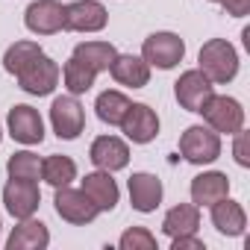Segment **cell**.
Wrapping results in <instances>:
<instances>
[{"instance_id":"cell-1","label":"cell","mask_w":250,"mask_h":250,"mask_svg":"<svg viewBox=\"0 0 250 250\" xmlns=\"http://www.w3.org/2000/svg\"><path fill=\"white\" fill-rule=\"evenodd\" d=\"M238 50L227 39H209L203 42L197 53V68L209 77L212 85H227L238 77Z\"/></svg>"},{"instance_id":"cell-2","label":"cell","mask_w":250,"mask_h":250,"mask_svg":"<svg viewBox=\"0 0 250 250\" xmlns=\"http://www.w3.org/2000/svg\"><path fill=\"white\" fill-rule=\"evenodd\" d=\"M180 156L197 168L212 165L221 156V136L212 127H206V124H191L180 136Z\"/></svg>"},{"instance_id":"cell-3","label":"cell","mask_w":250,"mask_h":250,"mask_svg":"<svg viewBox=\"0 0 250 250\" xmlns=\"http://www.w3.org/2000/svg\"><path fill=\"white\" fill-rule=\"evenodd\" d=\"M142 59H145L150 68L171 71V68H177V65L186 59V42H183L177 33H171V30L150 33V36L142 42Z\"/></svg>"},{"instance_id":"cell-4","label":"cell","mask_w":250,"mask_h":250,"mask_svg":"<svg viewBox=\"0 0 250 250\" xmlns=\"http://www.w3.org/2000/svg\"><path fill=\"white\" fill-rule=\"evenodd\" d=\"M200 115L203 124L212 127L218 136H232L244 127V106L229 94H212L209 103L200 109Z\"/></svg>"},{"instance_id":"cell-5","label":"cell","mask_w":250,"mask_h":250,"mask_svg":"<svg viewBox=\"0 0 250 250\" xmlns=\"http://www.w3.org/2000/svg\"><path fill=\"white\" fill-rule=\"evenodd\" d=\"M59 77H62V68H59V62H53L47 53L36 56L21 74H15L18 88L27 91V94H33V97H47V94H53L56 85H59Z\"/></svg>"},{"instance_id":"cell-6","label":"cell","mask_w":250,"mask_h":250,"mask_svg":"<svg viewBox=\"0 0 250 250\" xmlns=\"http://www.w3.org/2000/svg\"><path fill=\"white\" fill-rule=\"evenodd\" d=\"M50 127L62 142L80 139V133L85 130V109L74 94L53 97V103H50Z\"/></svg>"},{"instance_id":"cell-7","label":"cell","mask_w":250,"mask_h":250,"mask_svg":"<svg viewBox=\"0 0 250 250\" xmlns=\"http://www.w3.org/2000/svg\"><path fill=\"white\" fill-rule=\"evenodd\" d=\"M6 133L12 142L33 147L44 142V121L39 115V109H33L30 103H15L6 115Z\"/></svg>"},{"instance_id":"cell-8","label":"cell","mask_w":250,"mask_h":250,"mask_svg":"<svg viewBox=\"0 0 250 250\" xmlns=\"http://www.w3.org/2000/svg\"><path fill=\"white\" fill-rule=\"evenodd\" d=\"M215 94V85L209 83V77L200 68H188L180 74V80L174 83V97L186 112L200 115V109L209 103V97Z\"/></svg>"},{"instance_id":"cell-9","label":"cell","mask_w":250,"mask_h":250,"mask_svg":"<svg viewBox=\"0 0 250 250\" xmlns=\"http://www.w3.org/2000/svg\"><path fill=\"white\" fill-rule=\"evenodd\" d=\"M53 206H56V215H59L62 221L74 224V227H85V224H91V221L100 215V209L88 200V194H85L83 188H74V186L56 188Z\"/></svg>"},{"instance_id":"cell-10","label":"cell","mask_w":250,"mask_h":250,"mask_svg":"<svg viewBox=\"0 0 250 250\" xmlns=\"http://www.w3.org/2000/svg\"><path fill=\"white\" fill-rule=\"evenodd\" d=\"M124 139L133 145H150L159 136V115L156 109H150L147 103H130L124 121L118 124Z\"/></svg>"},{"instance_id":"cell-11","label":"cell","mask_w":250,"mask_h":250,"mask_svg":"<svg viewBox=\"0 0 250 250\" xmlns=\"http://www.w3.org/2000/svg\"><path fill=\"white\" fill-rule=\"evenodd\" d=\"M3 206H6V212L15 221L33 218L39 212V206H42V188H39V183H33V180H12L9 177L6 186H3Z\"/></svg>"},{"instance_id":"cell-12","label":"cell","mask_w":250,"mask_h":250,"mask_svg":"<svg viewBox=\"0 0 250 250\" xmlns=\"http://www.w3.org/2000/svg\"><path fill=\"white\" fill-rule=\"evenodd\" d=\"M109 24V12L100 0H74L65 6V30L68 33H100Z\"/></svg>"},{"instance_id":"cell-13","label":"cell","mask_w":250,"mask_h":250,"mask_svg":"<svg viewBox=\"0 0 250 250\" xmlns=\"http://www.w3.org/2000/svg\"><path fill=\"white\" fill-rule=\"evenodd\" d=\"M24 27L33 36H56L65 30V6L59 0H33L24 12Z\"/></svg>"},{"instance_id":"cell-14","label":"cell","mask_w":250,"mask_h":250,"mask_svg":"<svg viewBox=\"0 0 250 250\" xmlns=\"http://www.w3.org/2000/svg\"><path fill=\"white\" fill-rule=\"evenodd\" d=\"M88 159L100 171H109V174L124 171L130 165V145L121 136H97L88 147Z\"/></svg>"},{"instance_id":"cell-15","label":"cell","mask_w":250,"mask_h":250,"mask_svg":"<svg viewBox=\"0 0 250 250\" xmlns=\"http://www.w3.org/2000/svg\"><path fill=\"white\" fill-rule=\"evenodd\" d=\"M127 191H130V203L136 212L142 215H150L162 206V197H165V186L156 174H147V171H136L130 180H127Z\"/></svg>"},{"instance_id":"cell-16","label":"cell","mask_w":250,"mask_h":250,"mask_svg":"<svg viewBox=\"0 0 250 250\" xmlns=\"http://www.w3.org/2000/svg\"><path fill=\"white\" fill-rule=\"evenodd\" d=\"M209 218H212V227H215L221 235H227V238H238V235H244V229H247V212H244V206H241L238 200H232L229 194L221 197V200H215V203L209 206Z\"/></svg>"},{"instance_id":"cell-17","label":"cell","mask_w":250,"mask_h":250,"mask_svg":"<svg viewBox=\"0 0 250 250\" xmlns=\"http://www.w3.org/2000/svg\"><path fill=\"white\" fill-rule=\"evenodd\" d=\"M80 188L88 194V200L100 209V215L103 212H112L115 206H118V200H121V188H118V183H115V177L109 174V171H91V174H85L83 180H80Z\"/></svg>"},{"instance_id":"cell-18","label":"cell","mask_w":250,"mask_h":250,"mask_svg":"<svg viewBox=\"0 0 250 250\" xmlns=\"http://www.w3.org/2000/svg\"><path fill=\"white\" fill-rule=\"evenodd\" d=\"M47 244H50V229L36 215L33 218H21L12 227L9 238H6V247L9 250H44Z\"/></svg>"},{"instance_id":"cell-19","label":"cell","mask_w":250,"mask_h":250,"mask_svg":"<svg viewBox=\"0 0 250 250\" xmlns=\"http://www.w3.org/2000/svg\"><path fill=\"white\" fill-rule=\"evenodd\" d=\"M109 74L124 88H145L150 83V65L142 56H133V53H118Z\"/></svg>"},{"instance_id":"cell-20","label":"cell","mask_w":250,"mask_h":250,"mask_svg":"<svg viewBox=\"0 0 250 250\" xmlns=\"http://www.w3.org/2000/svg\"><path fill=\"white\" fill-rule=\"evenodd\" d=\"M188 194H191V203L194 206H212L215 200L227 197L229 194V177L224 171H203L191 180L188 186Z\"/></svg>"},{"instance_id":"cell-21","label":"cell","mask_w":250,"mask_h":250,"mask_svg":"<svg viewBox=\"0 0 250 250\" xmlns=\"http://www.w3.org/2000/svg\"><path fill=\"white\" fill-rule=\"evenodd\" d=\"M71 56H77L80 62H85L91 71L103 74V71H109V68H112V62H115V56H118V47H115L112 42L88 39V42H80V44L74 47V53H71Z\"/></svg>"},{"instance_id":"cell-22","label":"cell","mask_w":250,"mask_h":250,"mask_svg":"<svg viewBox=\"0 0 250 250\" xmlns=\"http://www.w3.org/2000/svg\"><path fill=\"white\" fill-rule=\"evenodd\" d=\"M197 227H200V206H194V203H177L162 218V232L168 238L186 235V232H197Z\"/></svg>"},{"instance_id":"cell-23","label":"cell","mask_w":250,"mask_h":250,"mask_svg":"<svg viewBox=\"0 0 250 250\" xmlns=\"http://www.w3.org/2000/svg\"><path fill=\"white\" fill-rule=\"evenodd\" d=\"M130 103H133V100L124 94V91L106 88V91H100L97 100H94V115H97L103 124H109V127H118V124L124 121V115H127Z\"/></svg>"},{"instance_id":"cell-24","label":"cell","mask_w":250,"mask_h":250,"mask_svg":"<svg viewBox=\"0 0 250 250\" xmlns=\"http://www.w3.org/2000/svg\"><path fill=\"white\" fill-rule=\"evenodd\" d=\"M94 80H97V71H91V68H88L85 62H80L77 56H71V59L62 65V85H65V91L74 94V97L91 91V88H94Z\"/></svg>"},{"instance_id":"cell-25","label":"cell","mask_w":250,"mask_h":250,"mask_svg":"<svg viewBox=\"0 0 250 250\" xmlns=\"http://www.w3.org/2000/svg\"><path fill=\"white\" fill-rule=\"evenodd\" d=\"M42 180L53 188H62V186H71L77 180V162L71 156H62V153H50L47 159H42Z\"/></svg>"},{"instance_id":"cell-26","label":"cell","mask_w":250,"mask_h":250,"mask_svg":"<svg viewBox=\"0 0 250 250\" xmlns=\"http://www.w3.org/2000/svg\"><path fill=\"white\" fill-rule=\"evenodd\" d=\"M44 50H42V44L39 42H33V39H21V42H12L9 47H6V53H3V68H6V74H21L36 56H42Z\"/></svg>"},{"instance_id":"cell-27","label":"cell","mask_w":250,"mask_h":250,"mask_svg":"<svg viewBox=\"0 0 250 250\" xmlns=\"http://www.w3.org/2000/svg\"><path fill=\"white\" fill-rule=\"evenodd\" d=\"M6 174L12 180H33V183H39L42 180V159H39V153H33V150L12 153L6 159Z\"/></svg>"},{"instance_id":"cell-28","label":"cell","mask_w":250,"mask_h":250,"mask_svg":"<svg viewBox=\"0 0 250 250\" xmlns=\"http://www.w3.org/2000/svg\"><path fill=\"white\" fill-rule=\"evenodd\" d=\"M118 247L121 250H156L159 244H156V235L147 227H130V229L121 232Z\"/></svg>"},{"instance_id":"cell-29","label":"cell","mask_w":250,"mask_h":250,"mask_svg":"<svg viewBox=\"0 0 250 250\" xmlns=\"http://www.w3.org/2000/svg\"><path fill=\"white\" fill-rule=\"evenodd\" d=\"M232 159L238 168H250V133L244 127L232 133Z\"/></svg>"},{"instance_id":"cell-30","label":"cell","mask_w":250,"mask_h":250,"mask_svg":"<svg viewBox=\"0 0 250 250\" xmlns=\"http://www.w3.org/2000/svg\"><path fill=\"white\" fill-rule=\"evenodd\" d=\"M171 250H206V244H203V238L197 232H186V235L171 238Z\"/></svg>"},{"instance_id":"cell-31","label":"cell","mask_w":250,"mask_h":250,"mask_svg":"<svg viewBox=\"0 0 250 250\" xmlns=\"http://www.w3.org/2000/svg\"><path fill=\"white\" fill-rule=\"evenodd\" d=\"M221 9L232 18H247L250 15V0H218Z\"/></svg>"},{"instance_id":"cell-32","label":"cell","mask_w":250,"mask_h":250,"mask_svg":"<svg viewBox=\"0 0 250 250\" xmlns=\"http://www.w3.org/2000/svg\"><path fill=\"white\" fill-rule=\"evenodd\" d=\"M0 142H3V127H0Z\"/></svg>"},{"instance_id":"cell-33","label":"cell","mask_w":250,"mask_h":250,"mask_svg":"<svg viewBox=\"0 0 250 250\" xmlns=\"http://www.w3.org/2000/svg\"><path fill=\"white\" fill-rule=\"evenodd\" d=\"M209 3H218V0H209Z\"/></svg>"},{"instance_id":"cell-34","label":"cell","mask_w":250,"mask_h":250,"mask_svg":"<svg viewBox=\"0 0 250 250\" xmlns=\"http://www.w3.org/2000/svg\"><path fill=\"white\" fill-rule=\"evenodd\" d=\"M0 232H3V224H0Z\"/></svg>"}]
</instances>
